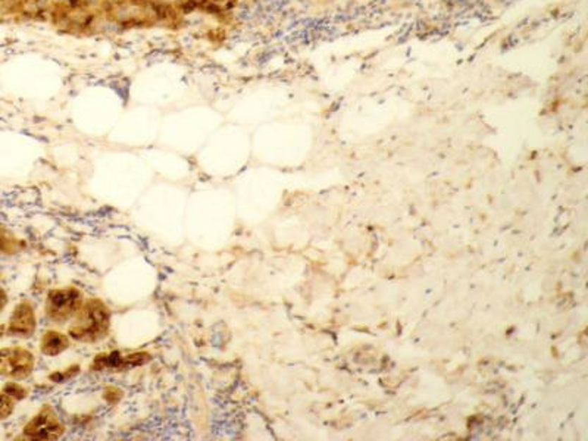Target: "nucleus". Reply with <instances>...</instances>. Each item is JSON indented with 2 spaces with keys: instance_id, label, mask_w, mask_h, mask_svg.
<instances>
[{
  "instance_id": "nucleus-1",
  "label": "nucleus",
  "mask_w": 588,
  "mask_h": 441,
  "mask_svg": "<svg viewBox=\"0 0 588 441\" xmlns=\"http://www.w3.org/2000/svg\"><path fill=\"white\" fill-rule=\"evenodd\" d=\"M111 324V313L100 300H87L74 316L69 335L82 343H96L106 337Z\"/></svg>"
},
{
  "instance_id": "nucleus-2",
  "label": "nucleus",
  "mask_w": 588,
  "mask_h": 441,
  "mask_svg": "<svg viewBox=\"0 0 588 441\" xmlns=\"http://www.w3.org/2000/svg\"><path fill=\"white\" fill-rule=\"evenodd\" d=\"M82 304V294L75 288L50 292L46 300V315L51 322L63 324L75 316Z\"/></svg>"
},
{
  "instance_id": "nucleus-3",
  "label": "nucleus",
  "mask_w": 588,
  "mask_h": 441,
  "mask_svg": "<svg viewBox=\"0 0 588 441\" xmlns=\"http://www.w3.org/2000/svg\"><path fill=\"white\" fill-rule=\"evenodd\" d=\"M34 369V356L23 347L0 349V377L9 380H25Z\"/></svg>"
},
{
  "instance_id": "nucleus-4",
  "label": "nucleus",
  "mask_w": 588,
  "mask_h": 441,
  "mask_svg": "<svg viewBox=\"0 0 588 441\" xmlns=\"http://www.w3.org/2000/svg\"><path fill=\"white\" fill-rule=\"evenodd\" d=\"M25 438L30 440H56L63 434V426L55 411L50 406L44 408L34 416L24 428Z\"/></svg>"
},
{
  "instance_id": "nucleus-5",
  "label": "nucleus",
  "mask_w": 588,
  "mask_h": 441,
  "mask_svg": "<svg viewBox=\"0 0 588 441\" xmlns=\"http://www.w3.org/2000/svg\"><path fill=\"white\" fill-rule=\"evenodd\" d=\"M36 315H34V309L30 303L23 302L16 306L9 318L6 333L12 337H21L27 338L34 334L36 331Z\"/></svg>"
},
{
  "instance_id": "nucleus-6",
  "label": "nucleus",
  "mask_w": 588,
  "mask_h": 441,
  "mask_svg": "<svg viewBox=\"0 0 588 441\" xmlns=\"http://www.w3.org/2000/svg\"><path fill=\"white\" fill-rule=\"evenodd\" d=\"M150 359V356L140 352V353H121V352H112L109 354H100L99 358H96L94 364H93V369L100 371V369H114V371H121V369H128V368H134V366H140L145 362H147Z\"/></svg>"
},
{
  "instance_id": "nucleus-7",
  "label": "nucleus",
  "mask_w": 588,
  "mask_h": 441,
  "mask_svg": "<svg viewBox=\"0 0 588 441\" xmlns=\"http://www.w3.org/2000/svg\"><path fill=\"white\" fill-rule=\"evenodd\" d=\"M69 346V342L66 335L55 331H49L42 337V344L40 349L46 356H56L66 350Z\"/></svg>"
},
{
  "instance_id": "nucleus-8",
  "label": "nucleus",
  "mask_w": 588,
  "mask_h": 441,
  "mask_svg": "<svg viewBox=\"0 0 588 441\" xmlns=\"http://www.w3.org/2000/svg\"><path fill=\"white\" fill-rule=\"evenodd\" d=\"M15 403L16 400L12 399L9 395H6L5 392L0 393V421L9 418L13 414Z\"/></svg>"
},
{
  "instance_id": "nucleus-9",
  "label": "nucleus",
  "mask_w": 588,
  "mask_h": 441,
  "mask_svg": "<svg viewBox=\"0 0 588 441\" xmlns=\"http://www.w3.org/2000/svg\"><path fill=\"white\" fill-rule=\"evenodd\" d=\"M20 244L18 240L13 239V237L6 232V231H0V251L2 253H13L18 250Z\"/></svg>"
},
{
  "instance_id": "nucleus-10",
  "label": "nucleus",
  "mask_w": 588,
  "mask_h": 441,
  "mask_svg": "<svg viewBox=\"0 0 588 441\" xmlns=\"http://www.w3.org/2000/svg\"><path fill=\"white\" fill-rule=\"evenodd\" d=\"M4 392H5L6 395H9L12 399H15L16 402L25 399V397H27V395H28L27 388H25V387H23V385H20V384H16V383H8V384L4 387Z\"/></svg>"
},
{
  "instance_id": "nucleus-11",
  "label": "nucleus",
  "mask_w": 588,
  "mask_h": 441,
  "mask_svg": "<svg viewBox=\"0 0 588 441\" xmlns=\"http://www.w3.org/2000/svg\"><path fill=\"white\" fill-rule=\"evenodd\" d=\"M226 39H227V32L223 31V28L219 27V25L214 27L211 30H207V32H206V40H209L211 43H215V44L222 43Z\"/></svg>"
},
{
  "instance_id": "nucleus-12",
  "label": "nucleus",
  "mask_w": 588,
  "mask_h": 441,
  "mask_svg": "<svg viewBox=\"0 0 588 441\" xmlns=\"http://www.w3.org/2000/svg\"><path fill=\"white\" fill-rule=\"evenodd\" d=\"M6 303H8V294H6V292L4 290L2 287H0V312H2L5 309Z\"/></svg>"
}]
</instances>
